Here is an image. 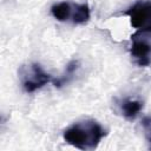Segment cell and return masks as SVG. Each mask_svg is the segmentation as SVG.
<instances>
[{
  "instance_id": "2",
  "label": "cell",
  "mask_w": 151,
  "mask_h": 151,
  "mask_svg": "<svg viewBox=\"0 0 151 151\" xmlns=\"http://www.w3.org/2000/svg\"><path fill=\"white\" fill-rule=\"evenodd\" d=\"M51 14L58 21H70L74 25H83L90 20L91 12L87 4L60 1L51 7Z\"/></svg>"
},
{
  "instance_id": "3",
  "label": "cell",
  "mask_w": 151,
  "mask_h": 151,
  "mask_svg": "<svg viewBox=\"0 0 151 151\" xmlns=\"http://www.w3.org/2000/svg\"><path fill=\"white\" fill-rule=\"evenodd\" d=\"M19 77L21 86L27 93H33L54 80L52 76L47 73L38 63H31L21 66L19 70Z\"/></svg>"
},
{
  "instance_id": "4",
  "label": "cell",
  "mask_w": 151,
  "mask_h": 151,
  "mask_svg": "<svg viewBox=\"0 0 151 151\" xmlns=\"http://www.w3.org/2000/svg\"><path fill=\"white\" fill-rule=\"evenodd\" d=\"M130 53L138 66L145 67L151 64V27L137 29L131 35Z\"/></svg>"
},
{
  "instance_id": "1",
  "label": "cell",
  "mask_w": 151,
  "mask_h": 151,
  "mask_svg": "<svg viewBox=\"0 0 151 151\" xmlns=\"http://www.w3.org/2000/svg\"><path fill=\"white\" fill-rule=\"evenodd\" d=\"M106 134V130L97 120L84 119L65 129L63 138L67 144L85 151L96 149Z\"/></svg>"
},
{
  "instance_id": "5",
  "label": "cell",
  "mask_w": 151,
  "mask_h": 151,
  "mask_svg": "<svg viewBox=\"0 0 151 151\" xmlns=\"http://www.w3.org/2000/svg\"><path fill=\"white\" fill-rule=\"evenodd\" d=\"M130 24L137 29L151 27V0H140L125 11Z\"/></svg>"
},
{
  "instance_id": "7",
  "label": "cell",
  "mask_w": 151,
  "mask_h": 151,
  "mask_svg": "<svg viewBox=\"0 0 151 151\" xmlns=\"http://www.w3.org/2000/svg\"><path fill=\"white\" fill-rule=\"evenodd\" d=\"M78 68H79V61H78V60H71V61L66 65L64 73H63L59 78H57V79L53 80L54 86H55V87H61L63 85L67 84V83L72 79V77L74 76V73L77 72Z\"/></svg>"
},
{
  "instance_id": "6",
  "label": "cell",
  "mask_w": 151,
  "mask_h": 151,
  "mask_svg": "<svg viewBox=\"0 0 151 151\" xmlns=\"http://www.w3.org/2000/svg\"><path fill=\"white\" fill-rule=\"evenodd\" d=\"M118 107L120 113L126 118V119H134L142 111L143 109V103L138 99H132V98H124L118 101Z\"/></svg>"
},
{
  "instance_id": "8",
  "label": "cell",
  "mask_w": 151,
  "mask_h": 151,
  "mask_svg": "<svg viewBox=\"0 0 151 151\" xmlns=\"http://www.w3.org/2000/svg\"><path fill=\"white\" fill-rule=\"evenodd\" d=\"M142 126H143L145 139L149 144V147L151 149V117H144L142 120Z\"/></svg>"
}]
</instances>
